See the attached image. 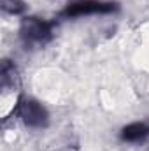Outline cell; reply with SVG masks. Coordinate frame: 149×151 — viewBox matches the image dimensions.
Here are the masks:
<instances>
[{"label": "cell", "mask_w": 149, "mask_h": 151, "mask_svg": "<svg viewBox=\"0 0 149 151\" xmlns=\"http://www.w3.org/2000/svg\"><path fill=\"white\" fill-rule=\"evenodd\" d=\"M119 9L116 2H104V0H75L70 2L60 16L63 18H81L90 14H111Z\"/></svg>", "instance_id": "1"}, {"label": "cell", "mask_w": 149, "mask_h": 151, "mask_svg": "<svg viewBox=\"0 0 149 151\" xmlns=\"http://www.w3.org/2000/svg\"><path fill=\"white\" fill-rule=\"evenodd\" d=\"M18 114L21 121L30 128H44L49 123L47 109L32 97H21L18 100Z\"/></svg>", "instance_id": "2"}, {"label": "cell", "mask_w": 149, "mask_h": 151, "mask_svg": "<svg viewBox=\"0 0 149 151\" xmlns=\"http://www.w3.org/2000/svg\"><path fill=\"white\" fill-rule=\"evenodd\" d=\"M19 35L27 46L46 44L53 37V23H47L39 18H25L19 28Z\"/></svg>", "instance_id": "3"}, {"label": "cell", "mask_w": 149, "mask_h": 151, "mask_svg": "<svg viewBox=\"0 0 149 151\" xmlns=\"http://www.w3.org/2000/svg\"><path fill=\"white\" fill-rule=\"evenodd\" d=\"M119 137H121V141L132 142V144L144 142V141L149 137V123H144V121L130 123V125H126V127L121 130Z\"/></svg>", "instance_id": "4"}, {"label": "cell", "mask_w": 149, "mask_h": 151, "mask_svg": "<svg viewBox=\"0 0 149 151\" xmlns=\"http://www.w3.org/2000/svg\"><path fill=\"white\" fill-rule=\"evenodd\" d=\"M2 9L9 14H21L25 12L27 5L21 0H2Z\"/></svg>", "instance_id": "5"}]
</instances>
